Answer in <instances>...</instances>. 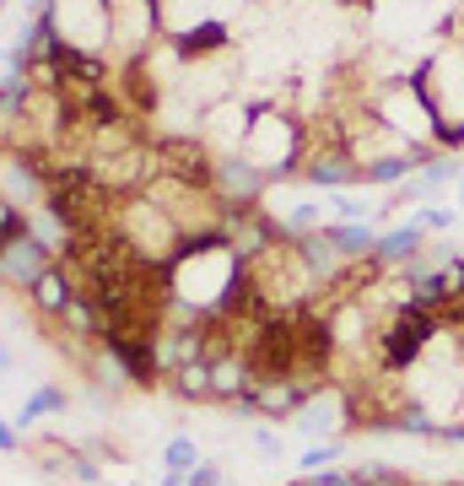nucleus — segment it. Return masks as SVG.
<instances>
[{
    "instance_id": "1",
    "label": "nucleus",
    "mask_w": 464,
    "mask_h": 486,
    "mask_svg": "<svg viewBox=\"0 0 464 486\" xmlns=\"http://www.w3.org/2000/svg\"><path fill=\"white\" fill-rule=\"evenodd\" d=\"M448 324L437 319V314H421V308H400V314H389L383 319V330H378V352H373V363L383 368V373H411L427 352H432V340L443 335Z\"/></svg>"
},
{
    "instance_id": "2",
    "label": "nucleus",
    "mask_w": 464,
    "mask_h": 486,
    "mask_svg": "<svg viewBox=\"0 0 464 486\" xmlns=\"http://www.w3.org/2000/svg\"><path fill=\"white\" fill-rule=\"evenodd\" d=\"M308 400H319V389H313L308 378H259V389L248 394L243 416H264V422H297Z\"/></svg>"
},
{
    "instance_id": "3",
    "label": "nucleus",
    "mask_w": 464,
    "mask_h": 486,
    "mask_svg": "<svg viewBox=\"0 0 464 486\" xmlns=\"http://www.w3.org/2000/svg\"><path fill=\"white\" fill-rule=\"evenodd\" d=\"M162 44H173V54L189 65H201V60H211V54H227V44H232V28L222 22V17H201V22H189V28H178V33H168Z\"/></svg>"
},
{
    "instance_id": "4",
    "label": "nucleus",
    "mask_w": 464,
    "mask_h": 486,
    "mask_svg": "<svg viewBox=\"0 0 464 486\" xmlns=\"http://www.w3.org/2000/svg\"><path fill=\"white\" fill-rule=\"evenodd\" d=\"M259 389V373H254V363L243 357V352H227V357H216L211 363V400H222V405H248V394Z\"/></svg>"
},
{
    "instance_id": "5",
    "label": "nucleus",
    "mask_w": 464,
    "mask_h": 486,
    "mask_svg": "<svg viewBox=\"0 0 464 486\" xmlns=\"http://www.w3.org/2000/svg\"><path fill=\"white\" fill-rule=\"evenodd\" d=\"M59 254L49 249V243H38V238H22V243H0V270H6V287H33L38 275L54 265Z\"/></svg>"
},
{
    "instance_id": "6",
    "label": "nucleus",
    "mask_w": 464,
    "mask_h": 486,
    "mask_svg": "<svg viewBox=\"0 0 464 486\" xmlns=\"http://www.w3.org/2000/svg\"><path fill=\"white\" fill-rule=\"evenodd\" d=\"M76 298H82V287H76V275L65 270L59 259H54V265H49V270L38 275V282L28 287V303H33V308H38V314H43L49 324H59V314L71 308Z\"/></svg>"
},
{
    "instance_id": "7",
    "label": "nucleus",
    "mask_w": 464,
    "mask_h": 486,
    "mask_svg": "<svg viewBox=\"0 0 464 486\" xmlns=\"http://www.w3.org/2000/svg\"><path fill=\"white\" fill-rule=\"evenodd\" d=\"M421 254H427V227H421V217H411V222L389 227V233L378 238L373 265H378V270H405V265H416Z\"/></svg>"
},
{
    "instance_id": "8",
    "label": "nucleus",
    "mask_w": 464,
    "mask_h": 486,
    "mask_svg": "<svg viewBox=\"0 0 464 486\" xmlns=\"http://www.w3.org/2000/svg\"><path fill=\"white\" fill-rule=\"evenodd\" d=\"M324 233H329V243H335L351 265H357V259H373V249H378V238H383L373 222H329Z\"/></svg>"
},
{
    "instance_id": "9",
    "label": "nucleus",
    "mask_w": 464,
    "mask_h": 486,
    "mask_svg": "<svg viewBox=\"0 0 464 486\" xmlns=\"http://www.w3.org/2000/svg\"><path fill=\"white\" fill-rule=\"evenodd\" d=\"M65 400H71V394H65L59 384H38V389L22 400V410L12 416V422H17V427H33L38 416H65Z\"/></svg>"
},
{
    "instance_id": "10",
    "label": "nucleus",
    "mask_w": 464,
    "mask_h": 486,
    "mask_svg": "<svg viewBox=\"0 0 464 486\" xmlns=\"http://www.w3.org/2000/svg\"><path fill=\"white\" fill-rule=\"evenodd\" d=\"M168 384H173L178 400H211V363H206V357H201V363H189V368H178Z\"/></svg>"
},
{
    "instance_id": "11",
    "label": "nucleus",
    "mask_w": 464,
    "mask_h": 486,
    "mask_svg": "<svg viewBox=\"0 0 464 486\" xmlns=\"http://www.w3.org/2000/svg\"><path fill=\"white\" fill-rule=\"evenodd\" d=\"M437 427H443V422H437L421 400H411L400 416H394V433H405V438H437Z\"/></svg>"
},
{
    "instance_id": "12",
    "label": "nucleus",
    "mask_w": 464,
    "mask_h": 486,
    "mask_svg": "<svg viewBox=\"0 0 464 486\" xmlns=\"http://www.w3.org/2000/svg\"><path fill=\"white\" fill-rule=\"evenodd\" d=\"M22 238H33V211L0 200V243H22Z\"/></svg>"
},
{
    "instance_id": "13",
    "label": "nucleus",
    "mask_w": 464,
    "mask_h": 486,
    "mask_svg": "<svg viewBox=\"0 0 464 486\" xmlns=\"http://www.w3.org/2000/svg\"><path fill=\"white\" fill-rule=\"evenodd\" d=\"M162 465H168V470H184V475H194V470H201L206 459H201V443H194V438H173V443L162 449Z\"/></svg>"
},
{
    "instance_id": "14",
    "label": "nucleus",
    "mask_w": 464,
    "mask_h": 486,
    "mask_svg": "<svg viewBox=\"0 0 464 486\" xmlns=\"http://www.w3.org/2000/svg\"><path fill=\"white\" fill-rule=\"evenodd\" d=\"M324 205L335 211V222H373L367 200H362V195H351V189H341V195H324Z\"/></svg>"
},
{
    "instance_id": "15",
    "label": "nucleus",
    "mask_w": 464,
    "mask_h": 486,
    "mask_svg": "<svg viewBox=\"0 0 464 486\" xmlns=\"http://www.w3.org/2000/svg\"><path fill=\"white\" fill-rule=\"evenodd\" d=\"M351 475H357V486H416L405 470H394V465H357Z\"/></svg>"
},
{
    "instance_id": "16",
    "label": "nucleus",
    "mask_w": 464,
    "mask_h": 486,
    "mask_svg": "<svg viewBox=\"0 0 464 486\" xmlns=\"http://www.w3.org/2000/svg\"><path fill=\"white\" fill-rule=\"evenodd\" d=\"M341 454H346V438H329V443H313V449H303V459H297V465H303V475H308V470L335 465Z\"/></svg>"
},
{
    "instance_id": "17",
    "label": "nucleus",
    "mask_w": 464,
    "mask_h": 486,
    "mask_svg": "<svg viewBox=\"0 0 464 486\" xmlns=\"http://www.w3.org/2000/svg\"><path fill=\"white\" fill-rule=\"evenodd\" d=\"M448 179H459V168H453V163H448V157H443V152H437V157H432V163H427V168H421V184H427V189H432V195H437V189H443V184H448Z\"/></svg>"
},
{
    "instance_id": "18",
    "label": "nucleus",
    "mask_w": 464,
    "mask_h": 486,
    "mask_svg": "<svg viewBox=\"0 0 464 486\" xmlns=\"http://www.w3.org/2000/svg\"><path fill=\"white\" fill-rule=\"evenodd\" d=\"M416 217H421V227H427V233H448V227L459 222L453 205H427V211H416Z\"/></svg>"
},
{
    "instance_id": "19",
    "label": "nucleus",
    "mask_w": 464,
    "mask_h": 486,
    "mask_svg": "<svg viewBox=\"0 0 464 486\" xmlns=\"http://www.w3.org/2000/svg\"><path fill=\"white\" fill-rule=\"evenodd\" d=\"M303 486H357V475L351 470H308V475H297Z\"/></svg>"
},
{
    "instance_id": "20",
    "label": "nucleus",
    "mask_w": 464,
    "mask_h": 486,
    "mask_svg": "<svg viewBox=\"0 0 464 486\" xmlns=\"http://www.w3.org/2000/svg\"><path fill=\"white\" fill-rule=\"evenodd\" d=\"M432 443H443V449H464V422H443Z\"/></svg>"
},
{
    "instance_id": "21",
    "label": "nucleus",
    "mask_w": 464,
    "mask_h": 486,
    "mask_svg": "<svg viewBox=\"0 0 464 486\" xmlns=\"http://www.w3.org/2000/svg\"><path fill=\"white\" fill-rule=\"evenodd\" d=\"M189 481H194V486H222L227 475H222V465H211V459H206V465H201V470H194Z\"/></svg>"
},
{
    "instance_id": "22",
    "label": "nucleus",
    "mask_w": 464,
    "mask_h": 486,
    "mask_svg": "<svg viewBox=\"0 0 464 486\" xmlns=\"http://www.w3.org/2000/svg\"><path fill=\"white\" fill-rule=\"evenodd\" d=\"M0 449H6V454H17V449H22V433H17V422H6V427H0Z\"/></svg>"
},
{
    "instance_id": "23",
    "label": "nucleus",
    "mask_w": 464,
    "mask_h": 486,
    "mask_svg": "<svg viewBox=\"0 0 464 486\" xmlns=\"http://www.w3.org/2000/svg\"><path fill=\"white\" fill-rule=\"evenodd\" d=\"M254 443H259V454H281V443H276L271 433H254Z\"/></svg>"
},
{
    "instance_id": "24",
    "label": "nucleus",
    "mask_w": 464,
    "mask_h": 486,
    "mask_svg": "<svg viewBox=\"0 0 464 486\" xmlns=\"http://www.w3.org/2000/svg\"><path fill=\"white\" fill-rule=\"evenodd\" d=\"M459 200H464V173H459Z\"/></svg>"
},
{
    "instance_id": "25",
    "label": "nucleus",
    "mask_w": 464,
    "mask_h": 486,
    "mask_svg": "<svg viewBox=\"0 0 464 486\" xmlns=\"http://www.w3.org/2000/svg\"><path fill=\"white\" fill-rule=\"evenodd\" d=\"M292 486H303V481H292Z\"/></svg>"
},
{
    "instance_id": "26",
    "label": "nucleus",
    "mask_w": 464,
    "mask_h": 486,
    "mask_svg": "<svg viewBox=\"0 0 464 486\" xmlns=\"http://www.w3.org/2000/svg\"><path fill=\"white\" fill-rule=\"evenodd\" d=\"M189 486H194V481H189Z\"/></svg>"
}]
</instances>
